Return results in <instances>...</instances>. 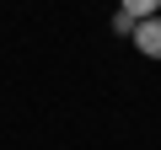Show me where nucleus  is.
Here are the masks:
<instances>
[{
  "label": "nucleus",
  "instance_id": "f257e3e1",
  "mask_svg": "<svg viewBox=\"0 0 161 150\" xmlns=\"http://www.w3.org/2000/svg\"><path fill=\"white\" fill-rule=\"evenodd\" d=\"M134 48H140L145 59H161V16H145V22L134 27Z\"/></svg>",
  "mask_w": 161,
  "mask_h": 150
},
{
  "label": "nucleus",
  "instance_id": "7ed1b4c3",
  "mask_svg": "<svg viewBox=\"0 0 161 150\" xmlns=\"http://www.w3.org/2000/svg\"><path fill=\"white\" fill-rule=\"evenodd\" d=\"M134 27H140V16H129V11H113V32H118V38H134Z\"/></svg>",
  "mask_w": 161,
  "mask_h": 150
},
{
  "label": "nucleus",
  "instance_id": "f03ea898",
  "mask_svg": "<svg viewBox=\"0 0 161 150\" xmlns=\"http://www.w3.org/2000/svg\"><path fill=\"white\" fill-rule=\"evenodd\" d=\"M118 11H129V16H161V0H118Z\"/></svg>",
  "mask_w": 161,
  "mask_h": 150
}]
</instances>
